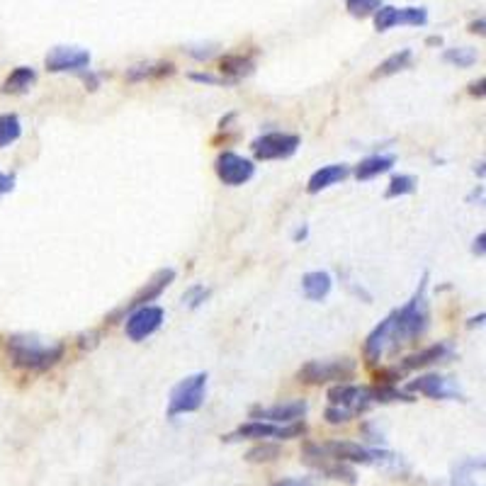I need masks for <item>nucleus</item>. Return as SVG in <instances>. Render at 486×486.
<instances>
[{
	"instance_id": "obj_1",
	"label": "nucleus",
	"mask_w": 486,
	"mask_h": 486,
	"mask_svg": "<svg viewBox=\"0 0 486 486\" xmlns=\"http://www.w3.org/2000/svg\"><path fill=\"white\" fill-rule=\"evenodd\" d=\"M5 353H8V360L13 367L41 375V372L51 370L59 360L64 358L66 343H44L37 335L13 334L5 338Z\"/></svg>"
},
{
	"instance_id": "obj_2",
	"label": "nucleus",
	"mask_w": 486,
	"mask_h": 486,
	"mask_svg": "<svg viewBox=\"0 0 486 486\" xmlns=\"http://www.w3.org/2000/svg\"><path fill=\"white\" fill-rule=\"evenodd\" d=\"M426 292H428V272H423L414 297L401 309L394 311V345H391V351L399 348V345L416 343L428 331L431 311H428V297H426Z\"/></svg>"
},
{
	"instance_id": "obj_3",
	"label": "nucleus",
	"mask_w": 486,
	"mask_h": 486,
	"mask_svg": "<svg viewBox=\"0 0 486 486\" xmlns=\"http://www.w3.org/2000/svg\"><path fill=\"white\" fill-rule=\"evenodd\" d=\"M358 372V362L353 358L309 360L299 367L297 380L302 384H348Z\"/></svg>"
},
{
	"instance_id": "obj_4",
	"label": "nucleus",
	"mask_w": 486,
	"mask_h": 486,
	"mask_svg": "<svg viewBox=\"0 0 486 486\" xmlns=\"http://www.w3.org/2000/svg\"><path fill=\"white\" fill-rule=\"evenodd\" d=\"M205 390H207V372H197V375L180 380L168 399V418L199 411L205 404Z\"/></svg>"
},
{
	"instance_id": "obj_5",
	"label": "nucleus",
	"mask_w": 486,
	"mask_h": 486,
	"mask_svg": "<svg viewBox=\"0 0 486 486\" xmlns=\"http://www.w3.org/2000/svg\"><path fill=\"white\" fill-rule=\"evenodd\" d=\"M324 450H326L331 457H335L338 463L345 464H399V460L394 453H387V450H370V447H362L358 443H351V440H331V443H324Z\"/></svg>"
},
{
	"instance_id": "obj_6",
	"label": "nucleus",
	"mask_w": 486,
	"mask_h": 486,
	"mask_svg": "<svg viewBox=\"0 0 486 486\" xmlns=\"http://www.w3.org/2000/svg\"><path fill=\"white\" fill-rule=\"evenodd\" d=\"M307 433V423L297 421L289 426H275V423L265 421H248L239 426L236 431L226 433L224 443H239V440H265V438H278V440H292L302 438Z\"/></svg>"
},
{
	"instance_id": "obj_7",
	"label": "nucleus",
	"mask_w": 486,
	"mask_h": 486,
	"mask_svg": "<svg viewBox=\"0 0 486 486\" xmlns=\"http://www.w3.org/2000/svg\"><path fill=\"white\" fill-rule=\"evenodd\" d=\"M302 463L311 467V470L321 472L324 477L335 479V481H345V484H355L358 481V474L353 470V464L338 463L335 457H331L324 450V445H316V443H304Z\"/></svg>"
},
{
	"instance_id": "obj_8",
	"label": "nucleus",
	"mask_w": 486,
	"mask_h": 486,
	"mask_svg": "<svg viewBox=\"0 0 486 486\" xmlns=\"http://www.w3.org/2000/svg\"><path fill=\"white\" fill-rule=\"evenodd\" d=\"M299 136L285 134V132H268V134L258 136L251 144V151L258 160H280L295 156L299 149Z\"/></svg>"
},
{
	"instance_id": "obj_9",
	"label": "nucleus",
	"mask_w": 486,
	"mask_h": 486,
	"mask_svg": "<svg viewBox=\"0 0 486 486\" xmlns=\"http://www.w3.org/2000/svg\"><path fill=\"white\" fill-rule=\"evenodd\" d=\"M173 280H176V271H173V268H163V271L156 272V275H153V278L146 282L144 288L139 289V292H136V295L132 297L124 307H120L115 314L107 316V324H117V319L124 316V314H132V311L139 309V307H149L153 299H159V297L163 295V289H166Z\"/></svg>"
},
{
	"instance_id": "obj_10",
	"label": "nucleus",
	"mask_w": 486,
	"mask_h": 486,
	"mask_svg": "<svg viewBox=\"0 0 486 486\" xmlns=\"http://www.w3.org/2000/svg\"><path fill=\"white\" fill-rule=\"evenodd\" d=\"M166 319V311L160 309V307H139L132 314H127V319H124V334H127L129 341L142 343L146 341L149 335H153L160 328Z\"/></svg>"
},
{
	"instance_id": "obj_11",
	"label": "nucleus",
	"mask_w": 486,
	"mask_h": 486,
	"mask_svg": "<svg viewBox=\"0 0 486 486\" xmlns=\"http://www.w3.org/2000/svg\"><path fill=\"white\" fill-rule=\"evenodd\" d=\"M49 73H83L90 66V51L80 47H54L44 56Z\"/></svg>"
},
{
	"instance_id": "obj_12",
	"label": "nucleus",
	"mask_w": 486,
	"mask_h": 486,
	"mask_svg": "<svg viewBox=\"0 0 486 486\" xmlns=\"http://www.w3.org/2000/svg\"><path fill=\"white\" fill-rule=\"evenodd\" d=\"M215 170L219 180H222L224 185H232V188H239V185L248 183V180L255 176L253 160L243 159V156L234 151L219 153V156H216Z\"/></svg>"
},
{
	"instance_id": "obj_13",
	"label": "nucleus",
	"mask_w": 486,
	"mask_h": 486,
	"mask_svg": "<svg viewBox=\"0 0 486 486\" xmlns=\"http://www.w3.org/2000/svg\"><path fill=\"white\" fill-rule=\"evenodd\" d=\"M377 32H387L391 27L407 24V27H426L428 24V10L426 8H394V5H382L375 15Z\"/></svg>"
},
{
	"instance_id": "obj_14",
	"label": "nucleus",
	"mask_w": 486,
	"mask_h": 486,
	"mask_svg": "<svg viewBox=\"0 0 486 486\" xmlns=\"http://www.w3.org/2000/svg\"><path fill=\"white\" fill-rule=\"evenodd\" d=\"M328 407L345 408L351 416L365 414L372 407L370 387H355V384H335L328 390Z\"/></svg>"
},
{
	"instance_id": "obj_15",
	"label": "nucleus",
	"mask_w": 486,
	"mask_h": 486,
	"mask_svg": "<svg viewBox=\"0 0 486 486\" xmlns=\"http://www.w3.org/2000/svg\"><path fill=\"white\" fill-rule=\"evenodd\" d=\"M307 401H288V404H275L271 408L263 407H253L251 408V418L253 421H265V423H275V426H289V423L302 421L307 416Z\"/></svg>"
},
{
	"instance_id": "obj_16",
	"label": "nucleus",
	"mask_w": 486,
	"mask_h": 486,
	"mask_svg": "<svg viewBox=\"0 0 486 486\" xmlns=\"http://www.w3.org/2000/svg\"><path fill=\"white\" fill-rule=\"evenodd\" d=\"M394 345V311L387 319H382L375 326V331L365 338V360L367 365L375 367L384 358V353Z\"/></svg>"
},
{
	"instance_id": "obj_17",
	"label": "nucleus",
	"mask_w": 486,
	"mask_h": 486,
	"mask_svg": "<svg viewBox=\"0 0 486 486\" xmlns=\"http://www.w3.org/2000/svg\"><path fill=\"white\" fill-rule=\"evenodd\" d=\"M407 391L408 394L418 391V394H423V397L428 399H463V394L454 390L453 384H450V380H445V377L440 375L418 377L414 382H408Z\"/></svg>"
},
{
	"instance_id": "obj_18",
	"label": "nucleus",
	"mask_w": 486,
	"mask_h": 486,
	"mask_svg": "<svg viewBox=\"0 0 486 486\" xmlns=\"http://www.w3.org/2000/svg\"><path fill=\"white\" fill-rule=\"evenodd\" d=\"M173 73H176V64H170V61H144V64L129 66L124 78H127L129 83H144V80L168 78V76H173Z\"/></svg>"
},
{
	"instance_id": "obj_19",
	"label": "nucleus",
	"mask_w": 486,
	"mask_h": 486,
	"mask_svg": "<svg viewBox=\"0 0 486 486\" xmlns=\"http://www.w3.org/2000/svg\"><path fill=\"white\" fill-rule=\"evenodd\" d=\"M453 355H454L453 345H450L447 341H440V343L428 345L426 351L416 353V355H408V358L401 362V367H404V370H418V367H428V365H433V362L450 360Z\"/></svg>"
},
{
	"instance_id": "obj_20",
	"label": "nucleus",
	"mask_w": 486,
	"mask_h": 486,
	"mask_svg": "<svg viewBox=\"0 0 486 486\" xmlns=\"http://www.w3.org/2000/svg\"><path fill=\"white\" fill-rule=\"evenodd\" d=\"M348 176H351V168L345 166V163L324 166L309 178V183H307V192H309V195H316V192L326 190V188H331V185L343 183Z\"/></svg>"
},
{
	"instance_id": "obj_21",
	"label": "nucleus",
	"mask_w": 486,
	"mask_h": 486,
	"mask_svg": "<svg viewBox=\"0 0 486 486\" xmlns=\"http://www.w3.org/2000/svg\"><path fill=\"white\" fill-rule=\"evenodd\" d=\"M255 71V59L251 54H226L219 59V73L222 78H229L239 83Z\"/></svg>"
},
{
	"instance_id": "obj_22",
	"label": "nucleus",
	"mask_w": 486,
	"mask_h": 486,
	"mask_svg": "<svg viewBox=\"0 0 486 486\" xmlns=\"http://www.w3.org/2000/svg\"><path fill=\"white\" fill-rule=\"evenodd\" d=\"M34 83H37V71L32 66H17L15 71L5 78L0 90H3V96H24L32 90Z\"/></svg>"
},
{
	"instance_id": "obj_23",
	"label": "nucleus",
	"mask_w": 486,
	"mask_h": 486,
	"mask_svg": "<svg viewBox=\"0 0 486 486\" xmlns=\"http://www.w3.org/2000/svg\"><path fill=\"white\" fill-rule=\"evenodd\" d=\"M331 288H334V280H331V275L324 271L307 272L302 278V292L309 302H321V299H326Z\"/></svg>"
},
{
	"instance_id": "obj_24",
	"label": "nucleus",
	"mask_w": 486,
	"mask_h": 486,
	"mask_svg": "<svg viewBox=\"0 0 486 486\" xmlns=\"http://www.w3.org/2000/svg\"><path fill=\"white\" fill-rule=\"evenodd\" d=\"M394 156H367V159H362L355 166V178H358L360 183H365V180H372V178L382 176V173H387V170H391V166H394Z\"/></svg>"
},
{
	"instance_id": "obj_25",
	"label": "nucleus",
	"mask_w": 486,
	"mask_h": 486,
	"mask_svg": "<svg viewBox=\"0 0 486 486\" xmlns=\"http://www.w3.org/2000/svg\"><path fill=\"white\" fill-rule=\"evenodd\" d=\"M411 61H414V51H411V49H401L397 54L387 56L382 64L377 66L372 78H387V76H394V73L399 71H407Z\"/></svg>"
},
{
	"instance_id": "obj_26",
	"label": "nucleus",
	"mask_w": 486,
	"mask_h": 486,
	"mask_svg": "<svg viewBox=\"0 0 486 486\" xmlns=\"http://www.w3.org/2000/svg\"><path fill=\"white\" fill-rule=\"evenodd\" d=\"M370 399H372V404H394V401L414 404L416 401L414 394L401 391L394 384H375V387H370Z\"/></svg>"
},
{
	"instance_id": "obj_27",
	"label": "nucleus",
	"mask_w": 486,
	"mask_h": 486,
	"mask_svg": "<svg viewBox=\"0 0 486 486\" xmlns=\"http://www.w3.org/2000/svg\"><path fill=\"white\" fill-rule=\"evenodd\" d=\"M20 136H23V122L15 112L0 115V149H8L10 144H15Z\"/></svg>"
},
{
	"instance_id": "obj_28",
	"label": "nucleus",
	"mask_w": 486,
	"mask_h": 486,
	"mask_svg": "<svg viewBox=\"0 0 486 486\" xmlns=\"http://www.w3.org/2000/svg\"><path fill=\"white\" fill-rule=\"evenodd\" d=\"M481 470H484V460H481V457L464 460V463L454 467L453 486H474V477H477V472Z\"/></svg>"
},
{
	"instance_id": "obj_29",
	"label": "nucleus",
	"mask_w": 486,
	"mask_h": 486,
	"mask_svg": "<svg viewBox=\"0 0 486 486\" xmlns=\"http://www.w3.org/2000/svg\"><path fill=\"white\" fill-rule=\"evenodd\" d=\"M477 59H479L477 49L472 47H454L443 51V61L457 66V69H472V66L477 64Z\"/></svg>"
},
{
	"instance_id": "obj_30",
	"label": "nucleus",
	"mask_w": 486,
	"mask_h": 486,
	"mask_svg": "<svg viewBox=\"0 0 486 486\" xmlns=\"http://www.w3.org/2000/svg\"><path fill=\"white\" fill-rule=\"evenodd\" d=\"M282 457V447L275 445V443H261V445L251 447L246 453V463L251 464H263V463H275V460H280Z\"/></svg>"
},
{
	"instance_id": "obj_31",
	"label": "nucleus",
	"mask_w": 486,
	"mask_h": 486,
	"mask_svg": "<svg viewBox=\"0 0 486 486\" xmlns=\"http://www.w3.org/2000/svg\"><path fill=\"white\" fill-rule=\"evenodd\" d=\"M416 178L414 176H394L387 185V192L384 197L394 199V197H404V195H414L416 192Z\"/></svg>"
},
{
	"instance_id": "obj_32",
	"label": "nucleus",
	"mask_w": 486,
	"mask_h": 486,
	"mask_svg": "<svg viewBox=\"0 0 486 486\" xmlns=\"http://www.w3.org/2000/svg\"><path fill=\"white\" fill-rule=\"evenodd\" d=\"M343 3H345V10L358 20L375 15L377 10L384 5V0H343Z\"/></svg>"
},
{
	"instance_id": "obj_33",
	"label": "nucleus",
	"mask_w": 486,
	"mask_h": 486,
	"mask_svg": "<svg viewBox=\"0 0 486 486\" xmlns=\"http://www.w3.org/2000/svg\"><path fill=\"white\" fill-rule=\"evenodd\" d=\"M207 297L209 289L205 288V285H192V288L185 289L183 302L188 304V309H197V307H202V304L207 302Z\"/></svg>"
},
{
	"instance_id": "obj_34",
	"label": "nucleus",
	"mask_w": 486,
	"mask_h": 486,
	"mask_svg": "<svg viewBox=\"0 0 486 486\" xmlns=\"http://www.w3.org/2000/svg\"><path fill=\"white\" fill-rule=\"evenodd\" d=\"M192 83H205V86H236L234 80L222 78V76H212V73H188Z\"/></svg>"
},
{
	"instance_id": "obj_35",
	"label": "nucleus",
	"mask_w": 486,
	"mask_h": 486,
	"mask_svg": "<svg viewBox=\"0 0 486 486\" xmlns=\"http://www.w3.org/2000/svg\"><path fill=\"white\" fill-rule=\"evenodd\" d=\"M324 416H326V421L334 423V426H338V423H348L353 418V416L348 414L345 408H338V407H328L326 414Z\"/></svg>"
},
{
	"instance_id": "obj_36",
	"label": "nucleus",
	"mask_w": 486,
	"mask_h": 486,
	"mask_svg": "<svg viewBox=\"0 0 486 486\" xmlns=\"http://www.w3.org/2000/svg\"><path fill=\"white\" fill-rule=\"evenodd\" d=\"M78 76H80V80L86 83V90H90V93H96V90L100 88V76L90 71V69H88V71L78 73Z\"/></svg>"
},
{
	"instance_id": "obj_37",
	"label": "nucleus",
	"mask_w": 486,
	"mask_h": 486,
	"mask_svg": "<svg viewBox=\"0 0 486 486\" xmlns=\"http://www.w3.org/2000/svg\"><path fill=\"white\" fill-rule=\"evenodd\" d=\"M15 190V176L13 173H0V199L5 197L8 192Z\"/></svg>"
},
{
	"instance_id": "obj_38",
	"label": "nucleus",
	"mask_w": 486,
	"mask_h": 486,
	"mask_svg": "<svg viewBox=\"0 0 486 486\" xmlns=\"http://www.w3.org/2000/svg\"><path fill=\"white\" fill-rule=\"evenodd\" d=\"M97 341H100V334H97V331H90V334L80 335L78 345L83 348V351H86V348H88V351H93V348L97 345Z\"/></svg>"
},
{
	"instance_id": "obj_39",
	"label": "nucleus",
	"mask_w": 486,
	"mask_h": 486,
	"mask_svg": "<svg viewBox=\"0 0 486 486\" xmlns=\"http://www.w3.org/2000/svg\"><path fill=\"white\" fill-rule=\"evenodd\" d=\"M195 49H199V51H192V49H185V51H188L192 59H197V61H207L209 56H215L216 51V47H195Z\"/></svg>"
},
{
	"instance_id": "obj_40",
	"label": "nucleus",
	"mask_w": 486,
	"mask_h": 486,
	"mask_svg": "<svg viewBox=\"0 0 486 486\" xmlns=\"http://www.w3.org/2000/svg\"><path fill=\"white\" fill-rule=\"evenodd\" d=\"M399 380L397 370H380L377 372V384H394Z\"/></svg>"
},
{
	"instance_id": "obj_41",
	"label": "nucleus",
	"mask_w": 486,
	"mask_h": 486,
	"mask_svg": "<svg viewBox=\"0 0 486 486\" xmlns=\"http://www.w3.org/2000/svg\"><path fill=\"white\" fill-rule=\"evenodd\" d=\"M484 86H486V78H479V80H474V83H470V96L484 100V96H486Z\"/></svg>"
},
{
	"instance_id": "obj_42",
	"label": "nucleus",
	"mask_w": 486,
	"mask_h": 486,
	"mask_svg": "<svg viewBox=\"0 0 486 486\" xmlns=\"http://www.w3.org/2000/svg\"><path fill=\"white\" fill-rule=\"evenodd\" d=\"M484 243H486V234L481 232V234H479V236H477V239H474V246H472V253L479 255V258H484V253H486V246H484Z\"/></svg>"
},
{
	"instance_id": "obj_43",
	"label": "nucleus",
	"mask_w": 486,
	"mask_h": 486,
	"mask_svg": "<svg viewBox=\"0 0 486 486\" xmlns=\"http://www.w3.org/2000/svg\"><path fill=\"white\" fill-rule=\"evenodd\" d=\"M362 433H365V438L370 440V443H375V445H380V443H384V440H382V433H375V431H372V426H370V423H365V426H362Z\"/></svg>"
},
{
	"instance_id": "obj_44",
	"label": "nucleus",
	"mask_w": 486,
	"mask_h": 486,
	"mask_svg": "<svg viewBox=\"0 0 486 486\" xmlns=\"http://www.w3.org/2000/svg\"><path fill=\"white\" fill-rule=\"evenodd\" d=\"M271 486H314L309 479H282V481H275Z\"/></svg>"
},
{
	"instance_id": "obj_45",
	"label": "nucleus",
	"mask_w": 486,
	"mask_h": 486,
	"mask_svg": "<svg viewBox=\"0 0 486 486\" xmlns=\"http://www.w3.org/2000/svg\"><path fill=\"white\" fill-rule=\"evenodd\" d=\"M484 27H486V20L484 17H479V20L470 23V32L472 34H484Z\"/></svg>"
},
{
	"instance_id": "obj_46",
	"label": "nucleus",
	"mask_w": 486,
	"mask_h": 486,
	"mask_svg": "<svg viewBox=\"0 0 486 486\" xmlns=\"http://www.w3.org/2000/svg\"><path fill=\"white\" fill-rule=\"evenodd\" d=\"M307 236H309V226L304 224V226H299V229H297L292 239H295V243H302V241H307Z\"/></svg>"
},
{
	"instance_id": "obj_47",
	"label": "nucleus",
	"mask_w": 486,
	"mask_h": 486,
	"mask_svg": "<svg viewBox=\"0 0 486 486\" xmlns=\"http://www.w3.org/2000/svg\"><path fill=\"white\" fill-rule=\"evenodd\" d=\"M426 44H428V47H443V37H440V34H433V37L426 40Z\"/></svg>"
},
{
	"instance_id": "obj_48",
	"label": "nucleus",
	"mask_w": 486,
	"mask_h": 486,
	"mask_svg": "<svg viewBox=\"0 0 486 486\" xmlns=\"http://www.w3.org/2000/svg\"><path fill=\"white\" fill-rule=\"evenodd\" d=\"M481 324H484V311H481L479 316H474V319H470V324H467V326L474 328V326H481Z\"/></svg>"
},
{
	"instance_id": "obj_49",
	"label": "nucleus",
	"mask_w": 486,
	"mask_h": 486,
	"mask_svg": "<svg viewBox=\"0 0 486 486\" xmlns=\"http://www.w3.org/2000/svg\"><path fill=\"white\" fill-rule=\"evenodd\" d=\"M481 192H484V188H481V185H479L477 190L472 192L470 197H467V202H474V199H481Z\"/></svg>"
},
{
	"instance_id": "obj_50",
	"label": "nucleus",
	"mask_w": 486,
	"mask_h": 486,
	"mask_svg": "<svg viewBox=\"0 0 486 486\" xmlns=\"http://www.w3.org/2000/svg\"><path fill=\"white\" fill-rule=\"evenodd\" d=\"M474 173H477L479 178H484V160H481V163H477V168H474Z\"/></svg>"
}]
</instances>
